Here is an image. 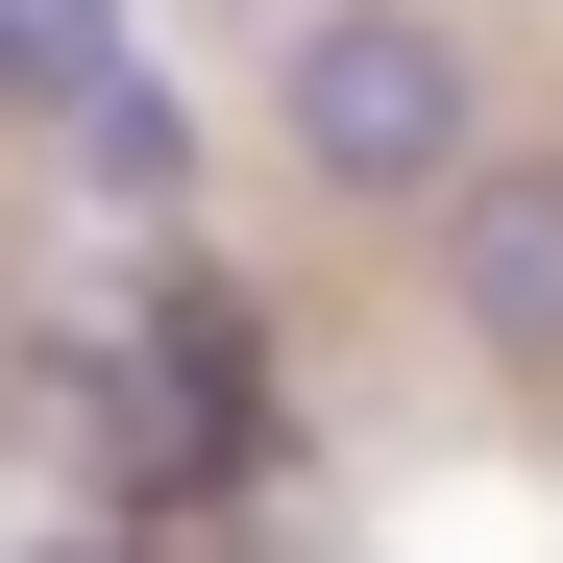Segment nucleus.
<instances>
[{
    "label": "nucleus",
    "instance_id": "obj_2",
    "mask_svg": "<svg viewBox=\"0 0 563 563\" xmlns=\"http://www.w3.org/2000/svg\"><path fill=\"white\" fill-rule=\"evenodd\" d=\"M417 295H441V343L490 367V393H563V123L490 147V172L417 221Z\"/></svg>",
    "mask_w": 563,
    "mask_h": 563
},
{
    "label": "nucleus",
    "instance_id": "obj_6",
    "mask_svg": "<svg viewBox=\"0 0 563 563\" xmlns=\"http://www.w3.org/2000/svg\"><path fill=\"white\" fill-rule=\"evenodd\" d=\"M269 25H319V0H269Z\"/></svg>",
    "mask_w": 563,
    "mask_h": 563
},
{
    "label": "nucleus",
    "instance_id": "obj_5",
    "mask_svg": "<svg viewBox=\"0 0 563 563\" xmlns=\"http://www.w3.org/2000/svg\"><path fill=\"white\" fill-rule=\"evenodd\" d=\"M25 563H123V539H25Z\"/></svg>",
    "mask_w": 563,
    "mask_h": 563
},
{
    "label": "nucleus",
    "instance_id": "obj_4",
    "mask_svg": "<svg viewBox=\"0 0 563 563\" xmlns=\"http://www.w3.org/2000/svg\"><path fill=\"white\" fill-rule=\"evenodd\" d=\"M99 74H123V0H0V123H25V147L99 123Z\"/></svg>",
    "mask_w": 563,
    "mask_h": 563
},
{
    "label": "nucleus",
    "instance_id": "obj_3",
    "mask_svg": "<svg viewBox=\"0 0 563 563\" xmlns=\"http://www.w3.org/2000/svg\"><path fill=\"white\" fill-rule=\"evenodd\" d=\"M49 172H74L99 221H197V197H221V123H197V74H147V49H123V74H99V123H74Z\"/></svg>",
    "mask_w": 563,
    "mask_h": 563
},
{
    "label": "nucleus",
    "instance_id": "obj_1",
    "mask_svg": "<svg viewBox=\"0 0 563 563\" xmlns=\"http://www.w3.org/2000/svg\"><path fill=\"white\" fill-rule=\"evenodd\" d=\"M269 172L319 221H441L490 172V25L465 0H319L269 49Z\"/></svg>",
    "mask_w": 563,
    "mask_h": 563
}]
</instances>
